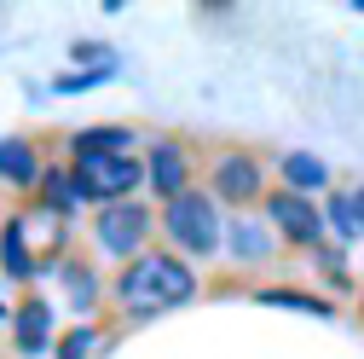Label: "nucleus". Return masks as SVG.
Here are the masks:
<instances>
[{"mask_svg": "<svg viewBox=\"0 0 364 359\" xmlns=\"http://www.w3.org/2000/svg\"><path fill=\"white\" fill-rule=\"evenodd\" d=\"M266 192V174L255 162V151H220L208 162V197L214 203H255Z\"/></svg>", "mask_w": 364, "mask_h": 359, "instance_id": "obj_4", "label": "nucleus"}, {"mask_svg": "<svg viewBox=\"0 0 364 359\" xmlns=\"http://www.w3.org/2000/svg\"><path fill=\"white\" fill-rule=\"evenodd\" d=\"M70 174L81 186V203H127L133 186L145 180V168L133 157H81V162H70Z\"/></svg>", "mask_w": 364, "mask_h": 359, "instance_id": "obj_3", "label": "nucleus"}, {"mask_svg": "<svg viewBox=\"0 0 364 359\" xmlns=\"http://www.w3.org/2000/svg\"><path fill=\"white\" fill-rule=\"evenodd\" d=\"M127 140H133L127 128H81L70 140V151H75V162L81 157H127Z\"/></svg>", "mask_w": 364, "mask_h": 359, "instance_id": "obj_10", "label": "nucleus"}, {"mask_svg": "<svg viewBox=\"0 0 364 359\" xmlns=\"http://www.w3.org/2000/svg\"><path fill=\"white\" fill-rule=\"evenodd\" d=\"M0 180H6V186L35 192L41 180H47V168H41V151H35L29 140H0Z\"/></svg>", "mask_w": 364, "mask_h": 359, "instance_id": "obj_8", "label": "nucleus"}, {"mask_svg": "<svg viewBox=\"0 0 364 359\" xmlns=\"http://www.w3.org/2000/svg\"><path fill=\"white\" fill-rule=\"evenodd\" d=\"M0 227H6V220H0Z\"/></svg>", "mask_w": 364, "mask_h": 359, "instance_id": "obj_20", "label": "nucleus"}, {"mask_svg": "<svg viewBox=\"0 0 364 359\" xmlns=\"http://www.w3.org/2000/svg\"><path fill=\"white\" fill-rule=\"evenodd\" d=\"M324 220H330V227H336V232H341L347 244H353V238H364V227H358V209H353V197H336Z\"/></svg>", "mask_w": 364, "mask_h": 359, "instance_id": "obj_17", "label": "nucleus"}, {"mask_svg": "<svg viewBox=\"0 0 364 359\" xmlns=\"http://www.w3.org/2000/svg\"><path fill=\"white\" fill-rule=\"evenodd\" d=\"M0 255H6V273H12V279H29V273H35V255H29L23 214H12L6 227H0Z\"/></svg>", "mask_w": 364, "mask_h": 359, "instance_id": "obj_13", "label": "nucleus"}, {"mask_svg": "<svg viewBox=\"0 0 364 359\" xmlns=\"http://www.w3.org/2000/svg\"><path fill=\"white\" fill-rule=\"evenodd\" d=\"M58 273H64V284L75 290V307H93V296H99V284H93V273H87L81 261H64Z\"/></svg>", "mask_w": 364, "mask_h": 359, "instance_id": "obj_16", "label": "nucleus"}, {"mask_svg": "<svg viewBox=\"0 0 364 359\" xmlns=\"http://www.w3.org/2000/svg\"><path fill=\"white\" fill-rule=\"evenodd\" d=\"M353 209H358V227H364V192H353Z\"/></svg>", "mask_w": 364, "mask_h": 359, "instance_id": "obj_19", "label": "nucleus"}, {"mask_svg": "<svg viewBox=\"0 0 364 359\" xmlns=\"http://www.w3.org/2000/svg\"><path fill=\"white\" fill-rule=\"evenodd\" d=\"M151 168H145V180L173 203V197H186L191 192V157H186V145L179 140H162V145H151V157H145Z\"/></svg>", "mask_w": 364, "mask_h": 359, "instance_id": "obj_7", "label": "nucleus"}, {"mask_svg": "<svg viewBox=\"0 0 364 359\" xmlns=\"http://www.w3.org/2000/svg\"><path fill=\"white\" fill-rule=\"evenodd\" d=\"M278 168H284V192H301V197H312V192L330 180V168L318 162V157H306V151H289Z\"/></svg>", "mask_w": 364, "mask_h": 359, "instance_id": "obj_11", "label": "nucleus"}, {"mask_svg": "<svg viewBox=\"0 0 364 359\" xmlns=\"http://www.w3.org/2000/svg\"><path fill=\"white\" fill-rule=\"evenodd\" d=\"M116 301L133 319L162 313V307H186V301H197V273L179 255H133L116 279Z\"/></svg>", "mask_w": 364, "mask_h": 359, "instance_id": "obj_1", "label": "nucleus"}, {"mask_svg": "<svg viewBox=\"0 0 364 359\" xmlns=\"http://www.w3.org/2000/svg\"><path fill=\"white\" fill-rule=\"evenodd\" d=\"M93 342H99V331L81 325V331H70V336L58 342V359H93Z\"/></svg>", "mask_w": 364, "mask_h": 359, "instance_id": "obj_18", "label": "nucleus"}, {"mask_svg": "<svg viewBox=\"0 0 364 359\" xmlns=\"http://www.w3.org/2000/svg\"><path fill=\"white\" fill-rule=\"evenodd\" d=\"M162 227L168 238L186 249V255H214L220 249V209L208 192H186V197H173L162 209Z\"/></svg>", "mask_w": 364, "mask_h": 359, "instance_id": "obj_2", "label": "nucleus"}, {"mask_svg": "<svg viewBox=\"0 0 364 359\" xmlns=\"http://www.w3.org/2000/svg\"><path fill=\"white\" fill-rule=\"evenodd\" d=\"M47 342H53V307L47 301H23L18 307V353L35 359V353H47Z\"/></svg>", "mask_w": 364, "mask_h": 359, "instance_id": "obj_9", "label": "nucleus"}, {"mask_svg": "<svg viewBox=\"0 0 364 359\" xmlns=\"http://www.w3.org/2000/svg\"><path fill=\"white\" fill-rule=\"evenodd\" d=\"M255 301H266V307H306V313H318V319H330V301H318V296H306V290H260Z\"/></svg>", "mask_w": 364, "mask_h": 359, "instance_id": "obj_15", "label": "nucleus"}, {"mask_svg": "<svg viewBox=\"0 0 364 359\" xmlns=\"http://www.w3.org/2000/svg\"><path fill=\"white\" fill-rule=\"evenodd\" d=\"M75 203H81V186H75V174H70V168H47V180H41V209H47L53 220H64Z\"/></svg>", "mask_w": 364, "mask_h": 359, "instance_id": "obj_12", "label": "nucleus"}, {"mask_svg": "<svg viewBox=\"0 0 364 359\" xmlns=\"http://www.w3.org/2000/svg\"><path fill=\"white\" fill-rule=\"evenodd\" d=\"M266 220L289 244H318V238H324V209H318L312 197H301V192H272L266 197Z\"/></svg>", "mask_w": 364, "mask_h": 359, "instance_id": "obj_6", "label": "nucleus"}, {"mask_svg": "<svg viewBox=\"0 0 364 359\" xmlns=\"http://www.w3.org/2000/svg\"><path fill=\"white\" fill-rule=\"evenodd\" d=\"M232 249H237V261H266V255H272V232L255 227V220L243 214L237 227H232Z\"/></svg>", "mask_w": 364, "mask_h": 359, "instance_id": "obj_14", "label": "nucleus"}, {"mask_svg": "<svg viewBox=\"0 0 364 359\" xmlns=\"http://www.w3.org/2000/svg\"><path fill=\"white\" fill-rule=\"evenodd\" d=\"M99 249H110V255H139V244H145V232H151V209L145 203H105L99 209Z\"/></svg>", "mask_w": 364, "mask_h": 359, "instance_id": "obj_5", "label": "nucleus"}]
</instances>
